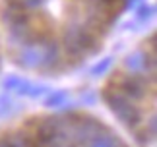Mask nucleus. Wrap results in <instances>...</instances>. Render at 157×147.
I'll return each instance as SVG.
<instances>
[{
  "mask_svg": "<svg viewBox=\"0 0 157 147\" xmlns=\"http://www.w3.org/2000/svg\"><path fill=\"white\" fill-rule=\"evenodd\" d=\"M128 0H0V54L39 79L80 72L105 51Z\"/></svg>",
  "mask_w": 157,
  "mask_h": 147,
  "instance_id": "nucleus-1",
  "label": "nucleus"
},
{
  "mask_svg": "<svg viewBox=\"0 0 157 147\" xmlns=\"http://www.w3.org/2000/svg\"><path fill=\"white\" fill-rule=\"evenodd\" d=\"M0 147H134L107 118L86 108H43L0 126Z\"/></svg>",
  "mask_w": 157,
  "mask_h": 147,
  "instance_id": "nucleus-3",
  "label": "nucleus"
},
{
  "mask_svg": "<svg viewBox=\"0 0 157 147\" xmlns=\"http://www.w3.org/2000/svg\"><path fill=\"white\" fill-rule=\"evenodd\" d=\"M155 31L114 64L101 83V101L134 147H155Z\"/></svg>",
  "mask_w": 157,
  "mask_h": 147,
  "instance_id": "nucleus-2",
  "label": "nucleus"
},
{
  "mask_svg": "<svg viewBox=\"0 0 157 147\" xmlns=\"http://www.w3.org/2000/svg\"><path fill=\"white\" fill-rule=\"evenodd\" d=\"M0 64H2V54H0Z\"/></svg>",
  "mask_w": 157,
  "mask_h": 147,
  "instance_id": "nucleus-4",
  "label": "nucleus"
}]
</instances>
